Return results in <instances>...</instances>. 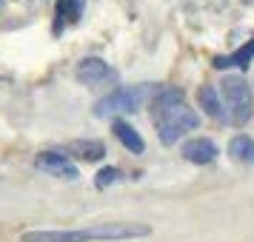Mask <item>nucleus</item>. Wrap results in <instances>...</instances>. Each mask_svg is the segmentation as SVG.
Masks as SVG:
<instances>
[{"label":"nucleus","instance_id":"f257e3e1","mask_svg":"<svg viewBox=\"0 0 254 242\" xmlns=\"http://www.w3.org/2000/svg\"><path fill=\"white\" fill-rule=\"evenodd\" d=\"M149 103H151V120L157 126V137L166 145L177 143L186 131L200 126V117L194 114V108H189L186 94L177 86H157Z\"/></svg>","mask_w":254,"mask_h":242},{"label":"nucleus","instance_id":"f03ea898","mask_svg":"<svg viewBox=\"0 0 254 242\" xmlns=\"http://www.w3.org/2000/svg\"><path fill=\"white\" fill-rule=\"evenodd\" d=\"M151 228L143 222H97L89 228L74 231H26L20 242H115V240H140L149 237Z\"/></svg>","mask_w":254,"mask_h":242},{"label":"nucleus","instance_id":"7ed1b4c3","mask_svg":"<svg viewBox=\"0 0 254 242\" xmlns=\"http://www.w3.org/2000/svg\"><path fill=\"white\" fill-rule=\"evenodd\" d=\"M151 94H154V86H123V89H115V92H109L100 103L94 105V117L131 114L146 100H151Z\"/></svg>","mask_w":254,"mask_h":242},{"label":"nucleus","instance_id":"20e7f679","mask_svg":"<svg viewBox=\"0 0 254 242\" xmlns=\"http://www.w3.org/2000/svg\"><path fill=\"white\" fill-rule=\"evenodd\" d=\"M220 94H223V103L229 108L231 123L243 126L249 117H252V86L243 80V77H229V80L220 83Z\"/></svg>","mask_w":254,"mask_h":242},{"label":"nucleus","instance_id":"39448f33","mask_svg":"<svg viewBox=\"0 0 254 242\" xmlns=\"http://www.w3.org/2000/svg\"><path fill=\"white\" fill-rule=\"evenodd\" d=\"M74 77L83 83V86H100V83H109L115 80L117 74L115 69L100 57H83L77 63V69H74Z\"/></svg>","mask_w":254,"mask_h":242},{"label":"nucleus","instance_id":"423d86ee","mask_svg":"<svg viewBox=\"0 0 254 242\" xmlns=\"http://www.w3.org/2000/svg\"><path fill=\"white\" fill-rule=\"evenodd\" d=\"M35 165L40 171H46L49 177H60V180H77V168L71 165V160L60 151H40L35 157Z\"/></svg>","mask_w":254,"mask_h":242},{"label":"nucleus","instance_id":"0eeeda50","mask_svg":"<svg viewBox=\"0 0 254 242\" xmlns=\"http://www.w3.org/2000/svg\"><path fill=\"white\" fill-rule=\"evenodd\" d=\"M183 157L194 165H208V162L217 160V145L206 137H197V140H186L183 143Z\"/></svg>","mask_w":254,"mask_h":242},{"label":"nucleus","instance_id":"6e6552de","mask_svg":"<svg viewBox=\"0 0 254 242\" xmlns=\"http://www.w3.org/2000/svg\"><path fill=\"white\" fill-rule=\"evenodd\" d=\"M252 60H254V37L243 48H237L234 54H229V57H214V60H211V66H214V69H229V66L249 69V66H252Z\"/></svg>","mask_w":254,"mask_h":242},{"label":"nucleus","instance_id":"1a4fd4ad","mask_svg":"<svg viewBox=\"0 0 254 242\" xmlns=\"http://www.w3.org/2000/svg\"><path fill=\"white\" fill-rule=\"evenodd\" d=\"M197 100H200V108L206 111L208 117H214V120H229V117L223 114V103H220V92L214 86H200V92H197Z\"/></svg>","mask_w":254,"mask_h":242},{"label":"nucleus","instance_id":"9d476101","mask_svg":"<svg viewBox=\"0 0 254 242\" xmlns=\"http://www.w3.org/2000/svg\"><path fill=\"white\" fill-rule=\"evenodd\" d=\"M83 6H86V0H60L58 9H55V35H60V29H63V20H69V23H77L83 14Z\"/></svg>","mask_w":254,"mask_h":242},{"label":"nucleus","instance_id":"9b49d317","mask_svg":"<svg viewBox=\"0 0 254 242\" xmlns=\"http://www.w3.org/2000/svg\"><path fill=\"white\" fill-rule=\"evenodd\" d=\"M115 134L131 154H143V151H146V143L140 137V131H134V128L128 126V123H123V120H115Z\"/></svg>","mask_w":254,"mask_h":242},{"label":"nucleus","instance_id":"f8f14e48","mask_svg":"<svg viewBox=\"0 0 254 242\" xmlns=\"http://www.w3.org/2000/svg\"><path fill=\"white\" fill-rule=\"evenodd\" d=\"M229 154L240 162H254V140L249 134H237L229 143Z\"/></svg>","mask_w":254,"mask_h":242},{"label":"nucleus","instance_id":"ddd939ff","mask_svg":"<svg viewBox=\"0 0 254 242\" xmlns=\"http://www.w3.org/2000/svg\"><path fill=\"white\" fill-rule=\"evenodd\" d=\"M71 151H77L83 160H103L106 157V145L100 140H74Z\"/></svg>","mask_w":254,"mask_h":242},{"label":"nucleus","instance_id":"4468645a","mask_svg":"<svg viewBox=\"0 0 254 242\" xmlns=\"http://www.w3.org/2000/svg\"><path fill=\"white\" fill-rule=\"evenodd\" d=\"M117 177H120V171H117V168H100V171H97V177H94V185H97V188H106V185L115 183Z\"/></svg>","mask_w":254,"mask_h":242}]
</instances>
